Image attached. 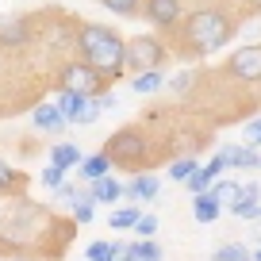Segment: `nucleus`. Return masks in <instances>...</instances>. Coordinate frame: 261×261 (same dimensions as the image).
<instances>
[{
  "label": "nucleus",
  "mask_w": 261,
  "mask_h": 261,
  "mask_svg": "<svg viewBox=\"0 0 261 261\" xmlns=\"http://www.w3.org/2000/svg\"><path fill=\"white\" fill-rule=\"evenodd\" d=\"M250 4V12H261V0H246Z\"/></svg>",
  "instance_id": "c9c22d12"
},
{
  "label": "nucleus",
  "mask_w": 261,
  "mask_h": 261,
  "mask_svg": "<svg viewBox=\"0 0 261 261\" xmlns=\"http://www.w3.org/2000/svg\"><path fill=\"white\" fill-rule=\"evenodd\" d=\"M165 58H169L165 39H158V35H139V39H130L127 50H123V69H130V73H142V69H162Z\"/></svg>",
  "instance_id": "20e7f679"
},
{
  "label": "nucleus",
  "mask_w": 261,
  "mask_h": 261,
  "mask_svg": "<svg viewBox=\"0 0 261 261\" xmlns=\"http://www.w3.org/2000/svg\"><path fill=\"white\" fill-rule=\"evenodd\" d=\"M212 261H253V257H250V250H246V246H238V242H227V246H215Z\"/></svg>",
  "instance_id": "5701e85b"
},
{
  "label": "nucleus",
  "mask_w": 261,
  "mask_h": 261,
  "mask_svg": "<svg viewBox=\"0 0 261 261\" xmlns=\"http://www.w3.org/2000/svg\"><path fill=\"white\" fill-rule=\"evenodd\" d=\"M142 19H146L150 27H158V31L173 35L180 27V19H185V0H142Z\"/></svg>",
  "instance_id": "423d86ee"
},
{
  "label": "nucleus",
  "mask_w": 261,
  "mask_h": 261,
  "mask_svg": "<svg viewBox=\"0 0 261 261\" xmlns=\"http://www.w3.org/2000/svg\"><path fill=\"white\" fill-rule=\"evenodd\" d=\"M204 169H207V177H212V180H219V173L227 169V154H223V150H219V154H215L212 162L204 165Z\"/></svg>",
  "instance_id": "f704fd0d"
},
{
  "label": "nucleus",
  "mask_w": 261,
  "mask_h": 261,
  "mask_svg": "<svg viewBox=\"0 0 261 261\" xmlns=\"http://www.w3.org/2000/svg\"><path fill=\"white\" fill-rule=\"evenodd\" d=\"M112 261H123V253H115V257H112Z\"/></svg>",
  "instance_id": "e433bc0d"
},
{
  "label": "nucleus",
  "mask_w": 261,
  "mask_h": 261,
  "mask_svg": "<svg viewBox=\"0 0 261 261\" xmlns=\"http://www.w3.org/2000/svg\"><path fill=\"white\" fill-rule=\"evenodd\" d=\"M96 4H104L108 12H115V16H139L142 12V0H96Z\"/></svg>",
  "instance_id": "b1692460"
},
{
  "label": "nucleus",
  "mask_w": 261,
  "mask_h": 261,
  "mask_svg": "<svg viewBox=\"0 0 261 261\" xmlns=\"http://www.w3.org/2000/svg\"><path fill=\"white\" fill-rule=\"evenodd\" d=\"M234 27L238 23L230 19V12H223V8H200V12H192L188 19H180V27L173 35H177V42H180L185 54L204 58V54H212V50L227 46L230 35H234Z\"/></svg>",
  "instance_id": "f257e3e1"
},
{
  "label": "nucleus",
  "mask_w": 261,
  "mask_h": 261,
  "mask_svg": "<svg viewBox=\"0 0 261 261\" xmlns=\"http://www.w3.org/2000/svg\"><path fill=\"white\" fill-rule=\"evenodd\" d=\"M77 169H81V180L89 185V180H96V177H108V173H112V158H108L104 150H100V154H89V158H81V165H77Z\"/></svg>",
  "instance_id": "ddd939ff"
},
{
  "label": "nucleus",
  "mask_w": 261,
  "mask_h": 261,
  "mask_svg": "<svg viewBox=\"0 0 261 261\" xmlns=\"http://www.w3.org/2000/svg\"><path fill=\"white\" fill-rule=\"evenodd\" d=\"M139 204H130V207H115V212L112 215H108V223H112V227L115 230H130V227H135V223H139Z\"/></svg>",
  "instance_id": "4be33fe9"
},
{
  "label": "nucleus",
  "mask_w": 261,
  "mask_h": 261,
  "mask_svg": "<svg viewBox=\"0 0 261 261\" xmlns=\"http://www.w3.org/2000/svg\"><path fill=\"white\" fill-rule=\"evenodd\" d=\"M227 165H238V169H261V150L257 146H227Z\"/></svg>",
  "instance_id": "4468645a"
},
{
  "label": "nucleus",
  "mask_w": 261,
  "mask_h": 261,
  "mask_svg": "<svg viewBox=\"0 0 261 261\" xmlns=\"http://www.w3.org/2000/svg\"><path fill=\"white\" fill-rule=\"evenodd\" d=\"M31 42V23L27 16H0V46L4 50H19Z\"/></svg>",
  "instance_id": "6e6552de"
},
{
  "label": "nucleus",
  "mask_w": 261,
  "mask_h": 261,
  "mask_svg": "<svg viewBox=\"0 0 261 261\" xmlns=\"http://www.w3.org/2000/svg\"><path fill=\"white\" fill-rule=\"evenodd\" d=\"M115 253H123V242H92L89 246V261H112Z\"/></svg>",
  "instance_id": "a878e982"
},
{
  "label": "nucleus",
  "mask_w": 261,
  "mask_h": 261,
  "mask_svg": "<svg viewBox=\"0 0 261 261\" xmlns=\"http://www.w3.org/2000/svg\"><path fill=\"white\" fill-rule=\"evenodd\" d=\"M158 192H162V180L154 173H139L135 180L123 185V200H130V204H150V200H158Z\"/></svg>",
  "instance_id": "1a4fd4ad"
},
{
  "label": "nucleus",
  "mask_w": 261,
  "mask_h": 261,
  "mask_svg": "<svg viewBox=\"0 0 261 261\" xmlns=\"http://www.w3.org/2000/svg\"><path fill=\"white\" fill-rule=\"evenodd\" d=\"M165 85H169L173 92H188V89L196 85V73H192V69H180V73H177V77H169Z\"/></svg>",
  "instance_id": "7c9ffc66"
},
{
  "label": "nucleus",
  "mask_w": 261,
  "mask_h": 261,
  "mask_svg": "<svg viewBox=\"0 0 261 261\" xmlns=\"http://www.w3.org/2000/svg\"><path fill=\"white\" fill-rule=\"evenodd\" d=\"M123 261H162V246H158L154 238L123 242Z\"/></svg>",
  "instance_id": "f8f14e48"
},
{
  "label": "nucleus",
  "mask_w": 261,
  "mask_h": 261,
  "mask_svg": "<svg viewBox=\"0 0 261 261\" xmlns=\"http://www.w3.org/2000/svg\"><path fill=\"white\" fill-rule=\"evenodd\" d=\"M39 180H42L46 188H58V185L65 180V169H58V165H46V169L39 173Z\"/></svg>",
  "instance_id": "72a5a7b5"
},
{
  "label": "nucleus",
  "mask_w": 261,
  "mask_h": 261,
  "mask_svg": "<svg viewBox=\"0 0 261 261\" xmlns=\"http://www.w3.org/2000/svg\"><path fill=\"white\" fill-rule=\"evenodd\" d=\"M31 119H35V127H39V130H65V115L58 112L54 104H35Z\"/></svg>",
  "instance_id": "dca6fc26"
},
{
  "label": "nucleus",
  "mask_w": 261,
  "mask_h": 261,
  "mask_svg": "<svg viewBox=\"0 0 261 261\" xmlns=\"http://www.w3.org/2000/svg\"><path fill=\"white\" fill-rule=\"evenodd\" d=\"M230 212H234L238 219H257V215H261V188H257V180L242 185V196L230 204Z\"/></svg>",
  "instance_id": "9d476101"
},
{
  "label": "nucleus",
  "mask_w": 261,
  "mask_h": 261,
  "mask_svg": "<svg viewBox=\"0 0 261 261\" xmlns=\"http://www.w3.org/2000/svg\"><path fill=\"white\" fill-rule=\"evenodd\" d=\"M104 85L108 81L85 62H65L62 69H58V89H73V92H81V96H96V92H104Z\"/></svg>",
  "instance_id": "39448f33"
},
{
  "label": "nucleus",
  "mask_w": 261,
  "mask_h": 261,
  "mask_svg": "<svg viewBox=\"0 0 261 261\" xmlns=\"http://www.w3.org/2000/svg\"><path fill=\"white\" fill-rule=\"evenodd\" d=\"M50 165H58V169H73V165H81V150H77V142H54V150H50Z\"/></svg>",
  "instance_id": "6ab92c4d"
},
{
  "label": "nucleus",
  "mask_w": 261,
  "mask_h": 261,
  "mask_svg": "<svg viewBox=\"0 0 261 261\" xmlns=\"http://www.w3.org/2000/svg\"><path fill=\"white\" fill-rule=\"evenodd\" d=\"M19 188H23V177H19L12 165L0 162V192H19Z\"/></svg>",
  "instance_id": "cd10ccee"
},
{
  "label": "nucleus",
  "mask_w": 261,
  "mask_h": 261,
  "mask_svg": "<svg viewBox=\"0 0 261 261\" xmlns=\"http://www.w3.org/2000/svg\"><path fill=\"white\" fill-rule=\"evenodd\" d=\"M207 192H212V200H215L219 207H230L238 196H242V185H238V180H230V177H219V180H212V188H207Z\"/></svg>",
  "instance_id": "a211bd4d"
},
{
  "label": "nucleus",
  "mask_w": 261,
  "mask_h": 261,
  "mask_svg": "<svg viewBox=\"0 0 261 261\" xmlns=\"http://www.w3.org/2000/svg\"><path fill=\"white\" fill-rule=\"evenodd\" d=\"M185 185H188V192L196 196V192H207V188H212V177H207V169H204V165H200V169H196L192 177L185 180Z\"/></svg>",
  "instance_id": "c85d7f7f"
},
{
  "label": "nucleus",
  "mask_w": 261,
  "mask_h": 261,
  "mask_svg": "<svg viewBox=\"0 0 261 261\" xmlns=\"http://www.w3.org/2000/svg\"><path fill=\"white\" fill-rule=\"evenodd\" d=\"M54 192H58V200H62V204H77V200L85 196V188H77V185H69V180H62Z\"/></svg>",
  "instance_id": "2f4dec72"
},
{
  "label": "nucleus",
  "mask_w": 261,
  "mask_h": 261,
  "mask_svg": "<svg viewBox=\"0 0 261 261\" xmlns=\"http://www.w3.org/2000/svg\"><path fill=\"white\" fill-rule=\"evenodd\" d=\"M242 139H246V146H261V115L242 127Z\"/></svg>",
  "instance_id": "473e14b6"
},
{
  "label": "nucleus",
  "mask_w": 261,
  "mask_h": 261,
  "mask_svg": "<svg viewBox=\"0 0 261 261\" xmlns=\"http://www.w3.org/2000/svg\"><path fill=\"white\" fill-rule=\"evenodd\" d=\"M196 169H200V162H196V158H177V162L169 165V177H173V180H180V185H185V180L192 177Z\"/></svg>",
  "instance_id": "bb28decb"
},
{
  "label": "nucleus",
  "mask_w": 261,
  "mask_h": 261,
  "mask_svg": "<svg viewBox=\"0 0 261 261\" xmlns=\"http://www.w3.org/2000/svg\"><path fill=\"white\" fill-rule=\"evenodd\" d=\"M81 92H73V89H58V100H54V108L65 115V123H73V115H77V108H81Z\"/></svg>",
  "instance_id": "412c9836"
},
{
  "label": "nucleus",
  "mask_w": 261,
  "mask_h": 261,
  "mask_svg": "<svg viewBox=\"0 0 261 261\" xmlns=\"http://www.w3.org/2000/svg\"><path fill=\"white\" fill-rule=\"evenodd\" d=\"M77 54L85 65H92L104 81H115L123 73V50L127 42L119 39V31H112L108 23H81L77 27Z\"/></svg>",
  "instance_id": "f03ea898"
},
{
  "label": "nucleus",
  "mask_w": 261,
  "mask_h": 261,
  "mask_svg": "<svg viewBox=\"0 0 261 261\" xmlns=\"http://www.w3.org/2000/svg\"><path fill=\"white\" fill-rule=\"evenodd\" d=\"M219 212H223V207L212 200V192H196L192 196V219L196 223H204V227H207V223L219 219Z\"/></svg>",
  "instance_id": "2eb2a0df"
},
{
  "label": "nucleus",
  "mask_w": 261,
  "mask_h": 261,
  "mask_svg": "<svg viewBox=\"0 0 261 261\" xmlns=\"http://www.w3.org/2000/svg\"><path fill=\"white\" fill-rule=\"evenodd\" d=\"M89 196H92V204H115V200H123V185L108 173V177L89 180Z\"/></svg>",
  "instance_id": "9b49d317"
},
{
  "label": "nucleus",
  "mask_w": 261,
  "mask_h": 261,
  "mask_svg": "<svg viewBox=\"0 0 261 261\" xmlns=\"http://www.w3.org/2000/svg\"><path fill=\"white\" fill-rule=\"evenodd\" d=\"M165 69H142V73H135V81H130V89L139 92V96H150V92H158V89H165Z\"/></svg>",
  "instance_id": "f3484780"
},
{
  "label": "nucleus",
  "mask_w": 261,
  "mask_h": 261,
  "mask_svg": "<svg viewBox=\"0 0 261 261\" xmlns=\"http://www.w3.org/2000/svg\"><path fill=\"white\" fill-rule=\"evenodd\" d=\"M100 115H104V108H100V92H96V96H85V100H81L73 123H77V127H89V123H96Z\"/></svg>",
  "instance_id": "aec40b11"
},
{
  "label": "nucleus",
  "mask_w": 261,
  "mask_h": 261,
  "mask_svg": "<svg viewBox=\"0 0 261 261\" xmlns=\"http://www.w3.org/2000/svg\"><path fill=\"white\" fill-rule=\"evenodd\" d=\"M104 154L112 158V165H123V169H142L150 158V139L142 135L139 127H123L108 139Z\"/></svg>",
  "instance_id": "7ed1b4c3"
},
{
  "label": "nucleus",
  "mask_w": 261,
  "mask_h": 261,
  "mask_svg": "<svg viewBox=\"0 0 261 261\" xmlns=\"http://www.w3.org/2000/svg\"><path fill=\"white\" fill-rule=\"evenodd\" d=\"M69 207H73V223H92L96 219V204H92L89 188H85V196L77 200V204H69Z\"/></svg>",
  "instance_id": "393cba45"
},
{
  "label": "nucleus",
  "mask_w": 261,
  "mask_h": 261,
  "mask_svg": "<svg viewBox=\"0 0 261 261\" xmlns=\"http://www.w3.org/2000/svg\"><path fill=\"white\" fill-rule=\"evenodd\" d=\"M227 73L234 81H261V42H246L227 58Z\"/></svg>",
  "instance_id": "0eeeda50"
},
{
  "label": "nucleus",
  "mask_w": 261,
  "mask_h": 261,
  "mask_svg": "<svg viewBox=\"0 0 261 261\" xmlns=\"http://www.w3.org/2000/svg\"><path fill=\"white\" fill-rule=\"evenodd\" d=\"M130 230H135L139 238H154L158 234V215H139V223H135Z\"/></svg>",
  "instance_id": "c756f323"
}]
</instances>
